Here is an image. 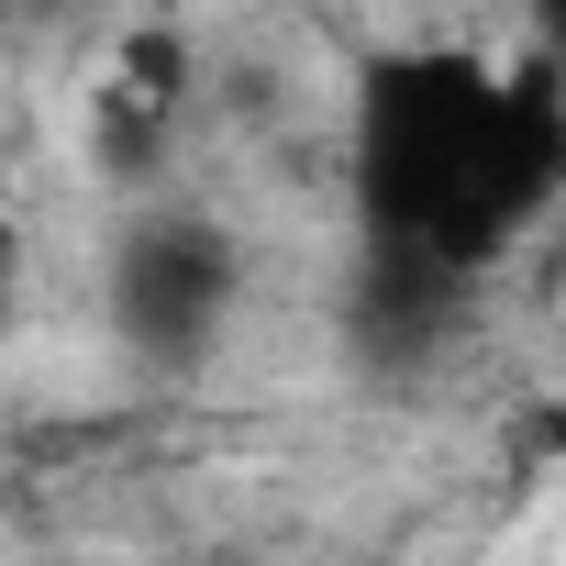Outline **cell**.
Segmentation results:
<instances>
[{
    "label": "cell",
    "mask_w": 566,
    "mask_h": 566,
    "mask_svg": "<svg viewBox=\"0 0 566 566\" xmlns=\"http://www.w3.org/2000/svg\"><path fill=\"white\" fill-rule=\"evenodd\" d=\"M566 178L555 78H489L478 56H378L356 90L367 244L489 266Z\"/></svg>",
    "instance_id": "obj_1"
},
{
    "label": "cell",
    "mask_w": 566,
    "mask_h": 566,
    "mask_svg": "<svg viewBox=\"0 0 566 566\" xmlns=\"http://www.w3.org/2000/svg\"><path fill=\"white\" fill-rule=\"evenodd\" d=\"M233 290H244V255L200 211H145L112 244V334L145 367H200L222 312H233Z\"/></svg>",
    "instance_id": "obj_2"
},
{
    "label": "cell",
    "mask_w": 566,
    "mask_h": 566,
    "mask_svg": "<svg viewBox=\"0 0 566 566\" xmlns=\"http://www.w3.org/2000/svg\"><path fill=\"white\" fill-rule=\"evenodd\" d=\"M455 301H467V266L411 255V244H367V266H356V345L367 356H422V345H444Z\"/></svg>",
    "instance_id": "obj_3"
},
{
    "label": "cell",
    "mask_w": 566,
    "mask_h": 566,
    "mask_svg": "<svg viewBox=\"0 0 566 566\" xmlns=\"http://www.w3.org/2000/svg\"><path fill=\"white\" fill-rule=\"evenodd\" d=\"M12 301H23V233L0 222V334H12Z\"/></svg>",
    "instance_id": "obj_4"
},
{
    "label": "cell",
    "mask_w": 566,
    "mask_h": 566,
    "mask_svg": "<svg viewBox=\"0 0 566 566\" xmlns=\"http://www.w3.org/2000/svg\"><path fill=\"white\" fill-rule=\"evenodd\" d=\"M555 112H566V67H555Z\"/></svg>",
    "instance_id": "obj_5"
},
{
    "label": "cell",
    "mask_w": 566,
    "mask_h": 566,
    "mask_svg": "<svg viewBox=\"0 0 566 566\" xmlns=\"http://www.w3.org/2000/svg\"><path fill=\"white\" fill-rule=\"evenodd\" d=\"M56 566H67V555H56Z\"/></svg>",
    "instance_id": "obj_6"
}]
</instances>
